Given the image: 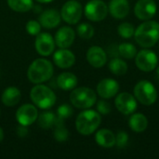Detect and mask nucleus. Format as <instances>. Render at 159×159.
<instances>
[{
    "mask_svg": "<svg viewBox=\"0 0 159 159\" xmlns=\"http://www.w3.org/2000/svg\"><path fill=\"white\" fill-rule=\"evenodd\" d=\"M135 41L142 48H152L159 40V23L157 20H144L134 33Z\"/></svg>",
    "mask_w": 159,
    "mask_h": 159,
    "instance_id": "f257e3e1",
    "label": "nucleus"
},
{
    "mask_svg": "<svg viewBox=\"0 0 159 159\" xmlns=\"http://www.w3.org/2000/svg\"><path fill=\"white\" fill-rule=\"evenodd\" d=\"M54 73L52 63L46 59L34 60L27 70V77L33 84H42L49 80Z\"/></svg>",
    "mask_w": 159,
    "mask_h": 159,
    "instance_id": "f03ea898",
    "label": "nucleus"
},
{
    "mask_svg": "<svg viewBox=\"0 0 159 159\" xmlns=\"http://www.w3.org/2000/svg\"><path fill=\"white\" fill-rule=\"evenodd\" d=\"M101 122L102 116L98 111L91 110L90 108L85 109L77 116L75 120V128L80 134L88 136L98 129Z\"/></svg>",
    "mask_w": 159,
    "mask_h": 159,
    "instance_id": "7ed1b4c3",
    "label": "nucleus"
},
{
    "mask_svg": "<svg viewBox=\"0 0 159 159\" xmlns=\"http://www.w3.org/2000/svg\"><path fill=\"white\" fill-rule=\"evenodd\" d=\"M30 98L34 104L43 110L50 109L56 102L57 97L53 90L45 85L36 84L30 92Z\"/></svg>",
    "mask_w": 159,
    "mask_h": 159,
    "instance_id": "20e7f679",
    "label": "nucleus"
},
{
    "mask_svg": "<svg viewBox=\"0 0 159 159\" xmlns=\"http://www.w3.org/2000/svg\"><path fill=\"white\" fill-rule=\"evenodd\" d=\"M70 102L77 109H89L97 102L95 91L87 87L75 88L70 94Z\"/></svg>",
    "mask_w": 159,
    "mask_h": 159,
    "instance_id": "39448f33",
    "label": "nucleus"
},
{
    "mask_svg": "<svg viewBox=\"0 0 159 159\" xmlns=\"http://www.w3.org/2000/svg\"><path fill=\"white\" fill-rule=\"evenodd\" d=\"M134 97L143 105H152L157 100V90L148 80H142L134 87Z\"/></svg>",
    "mask_w": 159,
    "mask_h": 159,
    "instance_id": "423d86ee",
    "label": "nucleus"
},
{
    "mask_svg": "<svg viewBox=\"0 0 159 159\" xmlns=\"http://www.w3.org/2000/svg\"><path fill=\"white\" fill-rule=\"evenodd\" d=\"M108 7L102 0H90L84 8V13L87 19L91 21H102L108 14Z\"/></svg>",
    "mask_w": 159,
    "mask_h": 159,
    "instance_id": "0eeeda50",
    "label": "nucleus"
},
{
    "mask_svg": "<svg viewBox=\"0 0 159 159\" xmlns=\"http://www.w3.org/2000/svg\"><path fill=\"white\" fill-rule=\"evenodd\" d=\"M135 64L143 72H152L158 64V57L151 49H142L135 56Z\"/></svg>",
    "mask_w": 159,
    "mask_h": 159,
    "instance_id": "6e6552de",
    "label": "nucleus"
},
{
    "mask_svg": "<svg viewBox=\"0 0 159 159\" xmlns=\"http://www.w3.org/2000/svg\"><path fill=\"white\" fill-rule=\"evenodd\" d=\"M83 14L82 5L76 0H69L64 3L61 9V19L68 24H76Z\"/></svg>",
    "mask_w": 159,
    "mask_h": 159,
    "instance_id": "1a4fd4ad",
    "label": "nucleus"
},
{
    "mask_svg": "<svg viewBox=\"0 0 159 159\" xmlns=\"http://www.w3.org/2000/svg\"><path fill=\"white\" fill-rule=\"evenodd\" d=\"M38 111L34 104L25 103L19 107L16 112V120L20 125L22 126H30L34 124L38 117Z\"/></svg>",
    "mask_w": 159,
    "mask_h": 159,
    "instance_id": "9d476101",
    "label": "nucleus"
},
{
    "mask_svg": "<svg viewBox=\"0 0 159 159\" xmlns=\"http://www.w3.org/2000/svg\"><path fill=\"white\" fill-rule=\"evenodd\" d=\"M55 40L48 33H39L34 41V48L37 53L43 57L52 54L55 48Z\"/></svg>",
    "mask_w": 159,
    "mask_h": 159,
    "instance_id": "9b49d317",
    "label": "nucleus"
},
{
    "mask_svg": "<svg viewBox=\"0 0 159 159\" xmlns=\"http://www.w3.org/2000/svg\"><path fill=\"white\" fill-rule=\"evenodd\" d=\"M116 109L123 115H131L137 109L136 98L129 92L118 94L115 100Z\"/></svg>",
    "mask_w": 159,
    "mask_h": 159,
    "instance_id": "f8f14e48",
    "label": "nucleus"
},
{
    "mask_svg": "<svg viewBox=\"0 0 159 159\" xmlns=\"http://www.w3.org/2000/svg\"><path fill=\"white\" fill-rule=\"evenodd\" d=\"M157 11L155 0H139L134 7L135 16L141 20H151Z\"/></svg>",
    "mask_w": 159,
    "mask_h": 159,
    "instance_id": "ddd939ff",
    "label": "nucleus"
},
{
    "mask_svg": "<svg viewBox=\"0 0 159 159\" xmlns=\"http://www.w3.org/2000/svg\"><path fill=\"white\" fill-rule=\"evenodd\" d=\"M118 90V82L112 78H104L97 85V93L102 99H111L115 97Z\"/></svg>",
    "mask_w": 159,
    "mask_h": 159,
    "instance_id": "4468645a",
    "label": "nucleus"
},
{
    "mask_svg": "<svg viewBox=\"0 0 159 159\" xmlns=\"http://www.w3.org/2000/svg\"><path fill=\"white\" fill-rule=\"evenodd\" d=\"M75 38V33L74 29L70 26H62L57 31L54 40L60 48H68L73 45Z\"/></svg>",
    "mask_w": 159,
    "mask_h": 159,
    "instance_id": "2eb2a0df",
    "label": "nucleus"
},
{
    "mask_svg": "<svg viewBox=\"0 0 159 159\" xmlns=\"http://www.w3.org/2000/svg\"><path fill=\"white\" fill-rule=\"evenodd\" d=\"M87 61L94 68H101L107 62L105 50L99 46H92L87 51Z\"/></svg>",
    "mask_w": 159,
    "mask_h": 159,
    "instance_id": "dca6fc26",
    "label": "nucleus"
},
{
    "mask_svg": "<svg viewBox=\"0 0 159 159\" xmlns=\"http://www.w3.org/2000/svg\"><path fill=\"white\" fill-rule=\"evenodd\" d=\"M61 13L54 8L42 11L38 18L39 23L41 24L42 27L46 29L56 28L61 23Z\"/></svg>",
    "mask_w": 159,
    "mask_h": 159,
    "instance_id": "f3484780",
    "label": "nucleus"
},
{
    "mask_svg": "<svg viewBox=\"0 0 159 159\" xmlns=\"http://www.w3.org/2000/svg\"><path fill=\"white\" fill-rule=\"evenodd\" d=\"M53 61L59 68L67 69L75 64V56L68 48H60L54 53Z\"/></svg>",
    "mask_w": 159,
    "mask_h": 159,
    "instance_id": "a211bd4d",
    "label": "nucleus"
},
{
    "mask_svg": "<svg viewBox=\"0 0 159 159\" xmlns=\"http://www.w3.org/2000/svg\"><path fill=\"white\" fill-rule=\"evenodd\" d=\"M108 10L115 19L121 20L129 15V4L128 0H111Z\"/></svg>",
    "mask_w": 159,
    "mask_h": 159,
    "instance_id": "6ab92c4d",
    "label": "nucleus"
},
{
    "mask_svg": "<svg viewBox=\"0 0 159 159\" xmlns=\"http://www.w3.org/2000/svg\"><path fill=\"white\" fill-rule=\"evenodd\" d=\"M95 141L98 145L103 148H112L116 145V135L110 129H102L97 131Z\"/></svg>",
    "mask_w": 159,
    "mask_h": 159,
    "instance_id": "aec40b11",
    "label": "nucleus"
},
{
    "mask_svg": "<svg viewBox=\"0 0 159 159\" xmlns=\"http://www.w3.org/2000/svg\"><path fill=\"white\" fill-rule=\"evenodd\" d=\"M21 98V93L20 89L16 87H8L7 88L1 96V101L4 105L7 107H13L19 103Z\"/></svg>",
    "mask_w": 159,
    "mask_h": 159,
    "instance_id": "412c9836",
    "label": "nucleus"
},
{
    "mask_svg": "<svg viewBox=\"0 0 159 159\" xmlns=\"http://www.w3.org/2000/svg\"><path fill=\"white\" fill-rule=\"evenodd\" d=\"M57 85L62 90H72L74 89L77 83V77L75 74L70 72H63L57 76Z\"/></svg>",
    "mask_w": 159,
    "mask_h": 159,
    "instance_id": "4be33fe9",
    "label": "nucleus"
},
{
    "mask_svg": "<svg viewBox=\"0 0 159 159\" xmlns=\"http://www.w3.org/2000/svg\"><path fill=\"white\" fill-rule=\"evenodd\" d=\"M129 126L134 132H143L148 127V119L142 113L131 114L130 118L129 119Z\"/></svg>",
    "mask_w": 159,
    "mask_h": 159,
    "instance_id": "5701e85b",
    "label": "nucleus"
},
{
    "mask_svg": "<svg viewBox=\"0 0 159 159\" xmlns=\"http://www.w3.org/2000/svg\"><path fill=\"white\" fill-rule=\"evenodd\" d=\"M56 120H57V116H55V114L49 111L41 113L40 115H38V117H37L38 126L42 129H51L53 126H55Z\"/></svg>",
    "mask_w": 159,
    "mask_h": 159,
    "instance_id": "b1692460",
    "label": "nucleus"
},
{
    "mask_svg": "<svg viewBox=\"0 0 159 159\" xmlns=\"http://www.w3.org/2000/svg\"><path fill=\"white\" fill-rule=\"evenodd\" d=\"M109 70L116 75H123L128 72V64L120 58H114L109 61Z\"/></svg>",
    "mask_w": 159,
    "mask_h": 159,
    "instance_id": "393cba45",
    "label": "nucleus"
},
{
    "mask_svg": "<svg viewBox=\"0 0 159 159\" xmlns=\"http://www.w3.org/2000/svg\"><path fill=\"white\" fill-rule=\"evenodd\" d=\"M8 7L16 12H27L32 9L33 0H7Z\"/></svg>",
    "mask_w": 159,
    "mask_h": 159,
    "instance_id": "a878e982",
    "label": "nucleus"
},
{
    "mask_svg": "<svg viewBox=\"0 0 159 159\" xmlns=\"http://www.w3.org/2000/svg\"><path fill=\"white\" fill-rule=\"evenodd\" d=\"M118 54L125 59H133L137 54L136 47L131 43H122L118 46Z\"/></svg>",
    "mask_w": 159,
    "mask_h": 159,
    "instance_id": "bb28decb",
    "label": "nucleus"
},
{
    "mask_svg": "<svg viewBox=\"0 0 159 159\" xmlns=\"http://www.w3.org/2000/svg\"><path fill=\"white\" fill-rule=\"evenodd\" d=\"M55 130H54V138L57 142H65L68 139L69 132L65 128L63 121L56 120L55 123Z\"/></svg>",
    "mask_w": 159,
    "mask_h": 159,
    "instance_id": "cd10ccee",
    "label": "nucleus"
},
{
    "mask_svg": "<svg viewBox=\"0 0 159 159\" xmlns=\"http://www.w3.org/2000/svg\"><path fill=\"white\" fill-rule=\"evenodd\" d=\"M76 32H77V34L79 35V37H81L82 39H85V40L90 39L94 35V28L91 24H89L88 22L80 23L76 28Z\"/></svg>",
    "mask_w": 159,
    "mask_h": 159,
    "instance_id": "c85d7f7f",
    "label": "nucleus"
},
{
    "mask_svg": "<svg viewBox=\"0 0 159 159\" xmlns=\"http://www.w3.org/2000/svg\"><path fill=\"white\" fill-rule=\"evenodd\" d=\"M117 33L121 37L128 39L134 35L135 28H134L133 24H131L129 22H123V23L119 24V26L117 27Z\"/></svg>",
    "mask_w": 159,
    "mask_h": 159,
    "instance_id": "c756f323",
    "label": "nucleus"
},
{
    "mask_svg": "<svg viewBox=\"0 0 159 159\" xmlns=\"http://www.w3.org/2000/svg\"><path fill=\"white\" fill-rule=\"evenodd\" d=\"M73 115V108L69 104H61L57 109V120L63 121L66 118L71 117Z\"/></svg>",
    "mask_w": 159,
    "mask_h": 159,
    "instance_id": "7c9ffc66",
    "label": "nucleus"
},
{
    "mask_svg": "<svg viewBox=\"0 0 159 159\" xmlns=\"http://www.w3.org/2000/svg\"><path fill=\"white\" fill-rule=\"evenodd\" d=\"M25 29H26V32L29 34L36 36L40 33V31H41V24L39 23V21L32 20L27 21Z\"/></svg>",
    "mask_w": 159,
    "mask_h": 159,
    "instance_id": "2f4dec72",
    "label": "nucleus"
},
{
    "mask_svg": "<svg viewBox=\"0 0 159 159\" xmlns=\"http://www.w3.org/2000/svg\"><path fill=\"white\" fill-rule=\"evenodd\" d=\"M129 143V135L125 131H119L116 136V145L119 148L125 147Z\"/></svg>",
    "mask_w": 159,
    "mask_h": 159,
    "instance_id": "473e14b6",
    "label": "nucleus"
},
{
    "mask_svg": "<svg viewBox=\"0 0 159 159\" xmlns=\"http://www.w3.org/2000/svg\"><path fill=\"white\" fill-rule=\"evenodd\" d=\"M97 111L101 114V115H108L111 113V105L109 102H107L104 100H100L97 102Z\"/></svg>",
    "mask_w": 159,
    "mask_h": 159,
    "instance_id": "72a5a7b5",
    "label": "nucleus"
},
{
    "mask_svg": "<svg viewBox=\"0 0 159 159\" xmlns=\"http://www.w3.org/2000/svg\"><path fill=\"white\" fill-rule=\"evenodd\" d=\"M29 133V130L27 129L26 126H22V125H20V127L17 129V135L20 137V138H24L28 135Z\"/></svg>",
    "mask_w": 159,
    "mask_h": 159,
    "instance_id": "f704fd0d",
    "label": "nucleus"
},
{
    "mask_svg": "<svg viewBox=\"0 0 159 159\" xmlns=\"http://www.w3.org/2000/svg\"><path fill=\"white\" fill-rule=\"evenodd\" d=\"M32 8L34 9V13H40L41 10H42V8H41L40 6H34V5H33Z\"/></svg>",
    "mask_w": 159,
    "mask_h": 159,
    "instance_id": "c9c22d12",
    "label": "nucleus"
},
{
    "mask_svg": "<svg viewBox=\"0 0 159 159\" xmlns=\"http://www.w3.org/2000/svg\"><path fill=\"white\" fill-rule=\"evenodd\" d=\"M35 1H37L38 3H44V4H48V3H50V2H52V1H54V0H35Z\"/></svg>",
    "mask_w": 159,
    "mask_h": 159,
    "instance_id": "e433bc0d",
    "label": "nucleus"
},
{
    "mask_svg": "<svg viewBox=\"0 0 159 159\" xmlns=\"http://www.w3.org/2000/svg\"><path fill=\"white\" fill-rule=\"evenodd\" d=\"M3 139H4V131H3L2 128L0 127V142H2Z\"/></svg>",
    "mask_w": 159,
    "mask_h": 159,
    "instance_id": "4c0bfd02",
    "label": "nucleus"
},
{
    "mask_svg": "<svg viewBox=\"0 0 159 159\" xmlns=\"http://www.w3.org/2000/svg\"><path fill=\"white\" fill-rule=\"evenodd\" d=\"M156 77H157V81L159 82V66H158V67H157V73H156Z\"/></svg>",
    "mask_w": 159,
    "mask_h": 159,
    "instance_id": "58836bf2",
    "label": "nucleus"
},
{
    "mask_svg": "<svg viewBox=\"0 0 159 159\" xmlns=\"http://www.w3.org/2000/svg\"><path fill=\"white\" fill-rule=\"evenodd\" d=\"M0 113H1V112H0Z\"/></svg>",
    "mask_w": 159,
    "mask_h": 159,
    "instance_id": "ea45409f",
    "label": "nucleus"
}]
</instances>
